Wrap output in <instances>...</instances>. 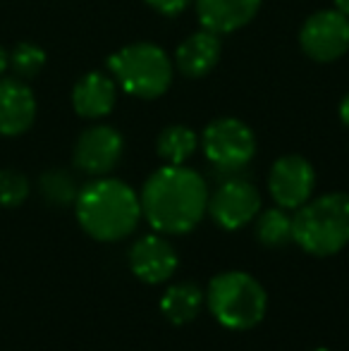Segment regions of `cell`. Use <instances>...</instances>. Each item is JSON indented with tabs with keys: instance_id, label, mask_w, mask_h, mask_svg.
Returning <instances> with one entry per match:
<instances>
[{
	"instance_id": "cell-1",
	"label": "cell",
	"mask_w": 349,
	"mask_h": 351,
	"mask_svg": "<svg viewBox=\"0 0 349 351\" xmlns=\"http://www.w3.org/2000/svg\"><path fill=\"white\" fill-rule=\"evenodd\" d=\"M208 186L196 170L165 165L146 180L141 191V213L160 234H184L208 210Z\"/></svg>"
},
{
	"instance_id": "cell-2",
	"label": "cell",
	"mask_w": 349,
	"mask_h": 351,
	"mask_svg": "<svg viewBox=\"0 0 349 351\" xmlns=\"http://www.w3.org/2000/svg\"><path fill=\"white\" fill-rule=\"evenodd\" d=\"M77 220L88 237L98 241H120L136 230L141 201L130 184L120 180H96L77 194Z\"/></svg>"
},
{
	"instance_id": "cell-3",
	"label": "cell",
	"mask_w": 349,
	"mask_h": 351,
	"mask_svg": "<svg viewBox=\"0 0 349 351\" xmlns=\"http://www.w3.org/2000/svg\"><path fill=\"white\" fill-rule=\"evenodd\" d=\"M292 239L311 256H333L349 244V196L326 194L309 199L292 217Z\"/></svg>"
},
{
	"instance_id": "cell-4",
	"label": "cell",
	"mask_w": 349,
	"mask_h": 351,
	"mask_svg": "<svg viewBox=\"0 0 349 351\" xmlns=\"http://www.w3.org/2000/svg\"><path fill=\"white\" fill-rule=\"evenodd\" d=\"M108 72L125 93L151 101L170 88L175 65L163 48L141 41L112 53L108 58Z\"/></svg>"
},
{
	"instance_id": "cell-5",
	"label": "cell",
	"mask_w": 349,
	"mask_h": 351,
	"mask_svg": "<svg viewBox=\"0 0 349 351\" xmlns=\"http://www.w3.org/2000/svg\"><path fill=\"white\" fill-rule=\"evenodd\" d=\"M208 308L213 318L228 330H249L258 325L268 308L265 289L252 275L230 270L215 275L208 285Z\"/></svg>"
},
{
	"instance_id": "cell-6",
	"label": "cell",
	"mask_w": 349,
	"mask_h": 351,
	"mask_svg": "<svg viewBox=\"0 0 349 351\" xmlns=\"http://www.w3.org/2000/svg\"><path fill=\"white\" fill-rule=\"evenodd\" d=\"M208 162L223 175H237L256 156V136L237 117H218L201 134Z\"/></svg>"
},
{
	"instance_id": "cell-7",
	"label": "cell",
	"mask_w": 349,
	"mask_h": 351,
	"mask_svg": "<svg viewBox=\"0 0 349 351\" xmlns=\"http://www.w3.org/2000/svg\"><path fill=\"white\" fill-rule=\"evenodd\" d=\"M299 46L311 60L335 62L349 51V19L337 10H321L304 22Z\"/></svg>"
},
{
	"instance_id": "cell-8",
	"label": "cell",
	"mask_w": 349,
	"mask_h": 351,
	"mask_svg": "<svg viewBox=\"0 0 349 351\" xmlns=\"http://www.w3.org/2000/svg\"><path fill=\"white\" fill-rule=\"evenodd\" d=\"M261 210V194L249 180L230 177L213 196H208V213L223 230H239L249 225Z\"/></svg>"
},
{
	"instance_id": "cell-9",
	"label": "cell",
	"mask_w": 349,
	"mask_h": 351,
	"mask_svg": "<svg viewBox=\"0 0 349 351\" xmlns=\"http://www.w3.org/2000/svg\"><path fill=\"white\" fill-rule=\"evenodd\" d=\"M316 172L304 156H282L268 175V189L275 204L285 210H297L313 194Z\"/></svg>"
},
{
	"instance_id": "cell-10",
	"label": "cell",
	"mask_w": 349,
	"mask_h": 351,
	"mask_svg": "<svg viewBox=\"0 0 349 351\" xmlns=\"http://www.w3.org/2000/svg\"><path fill=\"white\" fill-rule=\"evenodd\" d=\"M122 134L115 127L96 125L75 143V165L86 175H108L122 158Z\"/></svg>"
},
{
	"instance_id": "cell-11",
	"label": "cell",
	"mask_w": 349,
	"mask_h": 351,
	"mask_svg": "<svg viewBox=\"0 0 349 351\" xmlns=\"http://www.w3.org/2000/svg\"><path fill=\"white\" fill-rule=\"evenodd\" d=\"M177 251L160 234H146L130 249V268L146 285H160L177 270Z\"/></svg>"
},
{
	"instance_id": "cell-12",
	"label": "cell",
	"mask_w": 349,
	"mask_h": 351,
	"mask_svg": "<svg viewBox=\"0 0 349 351\" xmlns=\"http://www.w3.org/2000/svg\"><path fill=\"white\" fill-rule=\"evenodd\" d=\"M36 98L22 79H0V134L17 136L34 125Z\"/></svg>"
},
{
	"instance_id": "cell-13",
	"label": "cell",
	"mask_w": 349,
	"mask_h": 351,
	"mask_svg": "<svg viewBox=\"0 0 349 351\" xmlns=\"http://www.w3.org/2000/svg\"><path fill=\"white\" fill-rule=\"evenodd\" d=\"M194 3L201 27L223 36L247 27L261 10L263 0H194Z\"/></svg>"
},
{
	"instance_id": "cell-14",
	"label": "cell",
	"mask_w": 349,
	"mask_h": 351,
	"mask_svg": "<svg viewBox=\"0 0 349 351\" xmlns=\"http://www.w3.org/2000/svg\"><path fill=\"white\" fill-rule=\"evenodd\" d=\"M220 53H223V46H220L218 34L208 32V29H201V32L186 36L177 46L175 67L186 79H201L213 72V67L220 60Z\"/></svg>"
},
{
	"instance_id": "cell-15",
	"label": "cell",
	"mask_w": 349,
	"mask_h": 351,
	"mask_svg": "<svg viewBox=\"0 0 349 351\" xmlns=\"http://www.w3.org/2000/svg\"><path fill=\"white\" fill-rule=\"evenodd\" d=\"M117 101V84L103 72H88L72 88V106L77 115L86 120H98L112 112Z\"/></svg>"
},
{
	"instance_id": "cell-16",
	"label": "cell",
	"mask_w": 349,
	"mask_h": 351,
	"mask_svg": "<svg viewBox=\"0 0 349 351\" xmlns=\"http://www.w3.org/2000/svg\"><path fill=\"white\" fill-rule=\"evenodd\" d=\"M201 301L204 294L196 285L191 282H182V285H173L160 299V311L173 325H186L199 315Z\"/></svg>"
},
{
	"instance_id": "cell-17",
	"label": "cell",
	"mask_w": 349,
	"mask_h": 351,
	"mask_svg": "<svg viewBox=\"0 0 349 351\" xmlns=\"http://www.w3.org/2000/svg\"><path fill=\"white\" fill-rule=\"evenodd\" d=\"M156 148L168 165H184L199 148V136H196L194 130L184 125H170L160 132Z\"/></svg>"
},
{
	"instance_id": "cell-18",
	"label": "cell",
	"mask_w": 349,
	"mask_h": 351,
	"mask_svg": "<svg viewBox=\"0 0 349 351\" xmlns=\"http://www.w3.org/2000/svg\"><path fill=\"white\" fill-rule=\"evenodd\" d=\"M256 237L263 246L278 249L292 241V217L285 208H270L258 215L256 220Z\"/></svg>"
},
{
	"instance_id": "cell-19",
	"label": "cell",
	"mask_w": 349,
	"mask_h": 351,
	"mask_svg": "<svg viewBox=\"0 0 349 351\" xmlns=\"http://www.w3.org/2000/svg\"><path fill=\"white\" fill-rule=\"evenodd\" d=\"M8 67H12L17 79L29 82V79L38 77L43 67H46V53H43V48L34 46V43H19L12 51V56H10Z\"/></svg>"
},
{
	"instance_id": "cell-20",
	"label": "cell",
	"mask_w": 349,
	"mask_h": 351,
	"mask_svg": "<svg viewBox=\"0 0 349 351\" xmlns=\"http://www.w3.org/2000/svg\"><path fill=\"white\" fill-rule=\"evenodd\" d=\"M41 194L48 204L53 206H67L77 201V184L67 172L62 170H51L41 177Z\"/></svg>"
},
{
	"instance_id": "cell-21",
	"label": "cell",
	"mask_w": 349,
	"mask_h": 351,
	"mask_svg": "<svg viewBox=\"0 0 349 351\" xmlns=\"http://www.w3.org/2000/svg\"><path fill=\"white\" fill-rule=\"evenodd\" d=\"M29 196V182L17 170H0V206L14 208L22 206Z\"/></svg>"
},
{
	"instance_id": "cell-22",
	"label": "cell",
	"mask_w": 349,
	"mask_h": 351,
	"mask_svg": "<svg viewBox=\"0 0 349 351\" xmlns=\"http://www.w3.org/2000/svg\"><path fill=\"white\" fill-rule=\"evenodd\" d=\"M149 3V8H154L156 12L165 14V17H175V14L184 12L186 8H189V3H194V0H146Z\"/></svg>"
},
{
	"instance_id": "cell-23",
	"label": "cell",
	"mask_w": 349,
	"mask_h": 351,
	"mask_svg": "<svg viewBox=\"0 0 349 351\" xmlns=\"http://www.w3.org/2000/svg\"><path fill=\"white\" fill-rule=\"evenodd\" d=\"M340 120H342V125L349 127V93L340 101Z\"/></svg>"
},
{
	"instance_id": "cell-24",
	"label": "cell",
	"mask_w": 349,
	"mask_h": 351,
	"mask_svg": "<svg viewBox=\"0 0 349 351\" xmlns=\"http://www.w3.org/2000/svg\"><path fill=\"white\" fill-rule=\"evenodd\" d=\"M8 65H10V56H8V51H5V48L0 46V74L8 70Z\"/></svg>"
},
{
	"instance_id": "cell-25",
	"label": "cell",
	"mask_w": 349,
	"mask_h": 351,
	"mask_svg": "<svg viewBox=\"0 0 349 351\" xmlns=\"http://www.w3.org/2000/svg\"><path fill=\"white\" fill-rule=\"evenodd\" d=\"M335 10L349 19V0H335Z\"/></svg>"
},
{
	"instance_id": "cell-26",
	"label": "cell",
	"mask_w": 349,
	"mask_h": 351,
	"mask_svg": "<svg viewBox=\"0 0 349 351\" xmlns=\"http://www.w3.org/2000/svg\"><path fill=\"white\" fill-rule=\"evenodd\" d=\"M313 351H330V349H313Z\"/></svg>"
}]
</instances>
